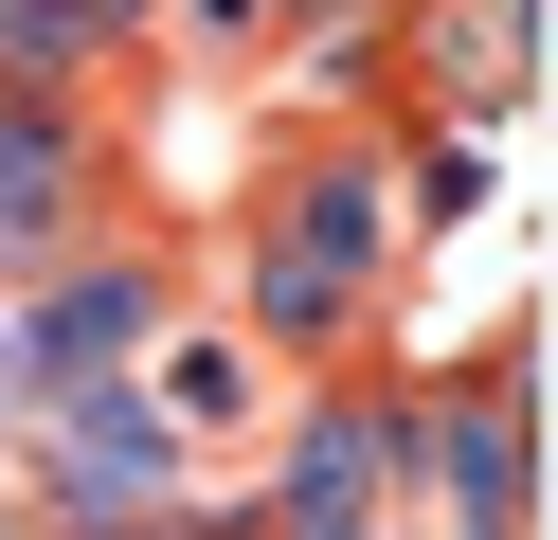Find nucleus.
Returning <instances> with one entry per match:
<instances>
[{"label":"nucleus","mask_w":558,"mask_h":540,"mask_svg":"<svg viewBox=\"0 0 558 540\" xmlns=\"http://www.w3.org/2000/svg\"><path fill=\"white\" fill-rule=\"evenodd\" d=\"M126 415L162 432V468H217L270 432V343L253 324H145V360H126Z\"/></svg>","instance_id":"f257e3e1"},{"label":"nucleus","mask_w":558,"mask_h":540,"mask_svg":"<svg viewBox=\"0 0 558 540\" xmlns=\"http://www.w3.org/2000/svg\"><path fill=\"white\" fill-rule=\"evenodd\" d=\"M181 19H198V36H253V0H181Z\"/></svg>","instance_id":"f03ea898"}]
</instances>
